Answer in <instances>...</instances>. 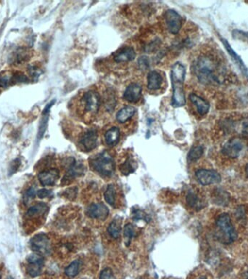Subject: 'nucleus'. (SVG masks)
I'll return each mask as SVG.
<instances>
[{
  "instance_id": "39",
  "label": "nucleus",
  "mask_w": 248,
  "mask_h": 279,
  "mask_svg": "<svg viewBox=\"0 0 248 279\" xmlns=\"http://www.w3.org/2000/svg\"><path fill=\"white\" fill-rule=\"evenodd\" d=\"M243 134L246 137H248V118L246 119L243 123Z\"/></svg>"
},
{
  "instance_id": "21",
  "label": "nucleus",
  "mask_w": 248,
  "mask_h": 279,
  "mask_svg": "<svg viewBox=\"0 0 248 279\" xmlns=\"http://www.w3.org/2000/svg\"><path fill=\"white\" fill-rule=\"evenodd\" d=\"M120 130L118 127H113L108 129L105 134V142L109 146H115L119 142Z\"/></svg>"
},
{
  "instance_id": "34",
  "label": "nucleus",
  "mask_w": 248,
  "mask_h": 279,
  "mask_svg": "<svg viewBox=\"0 0 248 279\" xmlns=\"http://www.w3.org/2000/svg\"><path fill=\"white\" fill-rule=\"evenodd\" d=\"M99 279H116L114 276L112 270L109 268H105L102 270L99 276Z\"/></svg>"
},
{
  "instance_id": "20",
  "label": "nucleus",
  "mask_w": 248,
  "mask_h": 279,
  "mask_svg": "<svg viewBox=\"0 0 248 279\" xmlns=\"http://www.w3.org/2000/svg\"><path fill=\"white\" fill-rule=\"evenodd\" d=\"M49 209L48 205L45 203H37L29 208L26 211V216L29 219L37 218L44 215Z\"/></svg>"
},
{
  "instance_id": "29",
  "label": "nucleus",
  "mask_w": 248,
  "mask_h": 279,
  "mask_svg": "<svg viewBox=\"0 0 248 279\" xmlns=\"http://www.w3.org/2000/svg\"><path fill=\"white\" fill-rule=\"evenodd\" d=\"M186 202L190 208L195 209H201L202 208V202L199 197L192 192H189L186 196Z\"/></svg>"
},
{
  "instance_id": "30",
  "label": "nucleus",
  "mask_w": 248,
  "mask_h": 279,
  "mask_svg": "<svg viewBox=\"0 0 248 279\" xmlns=\"http://www.w3.org/2000/svg\"><path fill=\"white\" fill-rule=\"evenodd\" d=\"M81 262L79 260H76V261L72 262L67 268L65 269V274L68 277H75L79 274V270H80Z\"/></svg>"
},
{
  "instance_id": "27",
  "label": "nucleus",
  "mask_w": 248,
  "mask_h": 279,
  "mask_svg": "<svg viewBox=\"0 0 248 279\" xmlns=\"http://www.w3.org/2000/svg\"><path fill=\"white\" fill-rule=\"evenodd\" d=\"M204 148L201 145L194 146L191 148L188 154L187 158L189 162H195L201 158L203 155Z\"/></svg>"
},
{
  "instance_id": "3",
  "label": "nucleus",
  "mask_w": 248,
  "mask_h": 279,
  "mask_svg": "<svg viewBox=\"0 0 248 279\" xmlns=\"http://www.w3.org/2000/svg\"><path fill=\"white\" fill-rule=\"evenodd\" d=\"M89 164L92 170L102 177H111L115 173V161L108 151H104L91 157Z\"/></svg>"
},
{
  "instance_id": "26",
  "label": "nucleus",
  "mask_w": 248,
  "mask_h": 279,
  "mask_svg": "<svg viewBox=\"0 0 248 279\" xmlns=\"http://www.w3.org/2000/svg\"><path fill=\"white\" fill-rule=\"evenodd\" d=\"M135 164H136V162H135L133 157H128L126 161L120 165V171L122 173L123 175H129L132 173H134L135 170H136Z\"/></svg>"
},
{
  "instance_id": "14",
  "label": "nucleus",
  "mask_w": 248,
  "mask_h": 279,
  "mask_svg": "<svg viewBox=\"0 0 248 279\" xmlns=\"http://www.w3.org/2000/svg\"><path fill=\"white\" fill-rule=\"evenodd\" d=\"M88 217L99 220H105L109 214V209L103 203L92 204L86 209Z\"/></svg>"
},
{
  "instance_id": "10",
  "label": "nucleus",
  "mask_w": 248,
  "mask_h": 279,
  "mask_svg": "<svg viewBox=\"0 0 248 279\" xmlns=\"http://www.w3.org/2000/svg\"><path fill=\"white\" fill-rule=\"evenodd\" d=\"M197 180L203 186L208 185L215 184L221 182V176L219 173L215 170H206V169H200L197 170L195 173Z\"/></svg>"
},
{
  "instance_id": "41",
  "label": "nucleus",
  "mask_w": 248,
  "mask_h": 279,
  "mask_svg": "<svg viewBox=\"0 0 248 279\" xmlns=\"http://www.w3.org/2000/svg\"><path fill=\"white\" fill-rule=\"evenodd\" d=\"M246 278L248 279V271H247V273H246Z\"/></svg>"
},
{
  "instance_id": "11",
  "label": "nucleus",
  "mask_w": 248,
  "mask_h": 279,
  "mask_svg": "<svg viewBox=\"0 0 248 279\" xmlns=\"http://www.w3.org/2000/svg\"><path fill=\"white\" fill-rule=\"evenodd\" d=\"M244 143L243 140L240 138H233L226 142L223 146L222 153L226 157L235 158L239 157L243 151Z\"/></svg>"
},
{
  "instance_id": "33",
  "label": "nucleus",
  "mask_w": 248,
  "mask_h": 279,
  "mask_svg": "<svg viewBox=\"0 0 248 279\" xmlns=\"http://www.w3.org/2000/svg\"><path fill=\"white\" fill-rule=\"evenodd\" d=\"M36 195H37V192H36V189L34 188L31 187L30 189H28L26 193H24V196H23V201H24L25 204L27 205L28 203H29L31 200L36 197Z\"/></svg>"
},
{
  "instance_id": "40",
  "label": "nucleus",
  "mask_w": 248,
  "mask_h": 279,
  "mask_svg": "<svg viewBox=\"0 0 248 279\" xmlns=\"http://www.w3.org/2000/svg\"><path fill=\"white\" fill-rule=\"evenodd\" d=\"M246 175H247V177H248V164H247V165H246Z\"/></svg>"
},
{
  "instance_id": "1",
  "label": "nucleus",
  "mask_w": 248,
  "mask_h": 279,
  "mask_svg": "<svg viewBox=\"0 0 248 279\" xmlns=\"http://www.w3.org/2000/svg\"><path fill=\"white\" fill-rule=\"evenodd\" d=\"M192 71L204 85H220L225 79L226 68L220 58L213 53H204L195 58Z\"/></svg>"
},
{
  "instance_id": "15",
  "label": "nucleus",
  "mask_w": 248,
  "mask_h": 279,
  "mask_svg": "<svg viewBox=\"0 0 248 279\" xmlns=\"http://www.w3.org/2000/svg\"><path fill=\"white\" fill-rule=\"evenodd\" d=\"M142 87L139 83L132 82L126 87L123 98L131 104L137 103L142 97Z\"/></svg>"
},
{
  "instance_id": "22",
  "label": "nucleus",
  "mask_w": 248,
  "mask_h": 279,
  "mask_svg": "<svg viewBox=\"0 0 248 279\" xmlns=\"http://www.w3.org/2000/svg\"><path fill=\"white\" fill-rule=\"evenodd\" d=\"M136 114V108L130 105H127L121 108L116 114V120L120 124H124L129 121Z\"/></svg>"
},
{
  "instance_id": "8",
  "label": "nucleus",
  "mask_w": 248,
  "mask_h": 279,
  "mask_svg": "<svg viewBox=\"0 0 248 279\" xmlns=\"http://www.w3.org/2000/svg\"><path fill=\"white\" fill-rule=\"evenodd\" d=\"M98 139V130L95 128L89 129L81 136L79 142V146L83 151L89 152L96 148Z\"/></svg>"
},
{
  "instance_id": "23",
  "label": "nucleus",
  "mask_w": 248,
  "mask_h": 279,
  "mask_svg": "<svg viewBox=\"0 0 248 279\" xmlns=\"http://www.w3.org/2000/svg\"><path fill=\"white\" fill-rule=\"evenodd\" d=\"M121 218L118 216L116 217L110 223L108 227V233L113 239L119 238L121 233Z\"/></svg>"
},
{
  "instance_id": "6",
  "label": "nucleus",
  "mask_w": 248,
  "mask_h": 279,
  "mask_svg": "<svg viewBox=\"0 0 248 279\" xmlns=\"http://www.w3.org/2000/svg\"><path fill=\"white\" fill-rule=\"evenodd\" d=\"M31 249L39 255H48L51 251L50 242L45 233H39L30 241Z\"/></svg>"
},
{
  "instance_id": "43",
  "label": "nucleus",
  "mask_w": 248,
  "mask_h": 279,
  "mask_svg": "<svg viewBox=\"0 0 248 279\" xmlns=\"http://www.w3.org/2000/svg\"><path fill=\"white\" fill-rule=\"evenodd\" d=\"M7 279H13V278H12L11 277H9L8 278H7Z\"/></svg>"
},
{
  "instance_id": "37",
  "label": "nucleus",
  "mask_w": 248,
  "mask_h": 279,
  "mask_svg": "<svg viewBox=\"0 0 248 279\" xmlns=\"http://www.w3.org/2000/svg\"><path fill=\"white\" fill-rule=\"evenodd\" d=\"M51 194H52V192L46 189H40V190L37 192L38 197L40 198V199H45V198L49 197Z\"/></svg>"
},
{
  "instance_id": "7",
  "label": "nucleus",
  "mask_w": 248,
  "mask_h": 279,
  "mask_svg": "<svg viewBox=\"0 0 248 279\" xmlns=\"http://www.w3.org/2000/svg\"><path fill=\"white\" fill-rule=\"evenodd\" d=\"M165 26L170 33L177 35L182 26V18L175 10H168L164 13Z\"/></svg>"
},
{
  "instance_id": "9",
  "label": "nucleus",
  "mask_w": 248,
  "mask_h": 279,
  "mask_svg": "<svg viewBox=\"0 0 248 279\" xmlns=\"http://www.w3.org/2000/svg\"><path fill=\"white\" fill-rule=\"evenodd\" d=\"M26 261L29 264L27 268L28 274L32 277H36L40 275L45 265L43 256L35 252L29 255L26 258Z\"/></svg>"
},
{
  "instance_id": "42",
  "label": "nucleus",
  "mask_w": 248,
  "mask_h": 279,
  "mask_svg": "<svg viewBox=\"0 0 248 279\" xmlns=\"http://www.w3.org/2000/svg\"><path fill=\"white\" fill-rule=\"evenodd\" d=\"M198 279H207L206 278H205V277H200V278Z\"/></svg>"
},
{
  "instance_id": "32",
  "label": "nucleus",
  "mask_w": 248,
  "mask_h": 279,
  "mask_svg": "<svg viewBox=\"0 0 248 279\" xmlns=\"http://www.w3.org/2000/svg\"><path fill=\"white\" fill-rule=\"evenodd\" d=\"M132 214L133 220H142L147 222V223H149L151 220V218L149 217V215L141 209H132Z\"/></svg>"
},
{
  "instance_id": "13",
  "label": "nucleus",
  "mask_w": 248,
  "mask_h": 279,
  "mask_svg": "<svg viewBox=\"0 0 248 279\" xmlns=\"http://www.w3.org/2000/svg\"><path fill=\"white\" fill-rule=\"evenodd\" d=\"M136 56L135 50L130 46L122 47L112 54L113 59L118 64L130 62V61H133L136 58Z\"/></svg>"
},
{
  "instance_id": "31",
  "label": "nucleus",
  "mask_w": 248,
  "mask_h": 279,
  "mask_svg": "<svg viewBox=\"0 0 248 279\" xmlns=\"http://www.w3.org/2000/svg\"><path fill=\"white\" fill-rule=\"evenodd\" d=\"M124 243L126 246H129L131 244L132 238L135 236L134 226L132 223L125 225L124 229Z\"/></svg>"
},
{
  "instance_id": "17",
  "label": "nucleus",
  "mask_w": 248,
  "mask_h": 279,
  "mask_svg": "<svg viewBox=\"0 0 248 279\" xmlns=\"http://www.w3.org/2000/svg\"><path fill=\"white\" fill-rule=\"evenodd\" d=\"M60 177L58 169L52 168L41 172L38 175L39 182L43 186H52L56 183Z\"/></svg>"
},
{
  "instance_id": "16",
  "label": "nucleus",
  "mask_w": 248,
  "mask_h": 279,
  "mask_svg": "<svg viewBox=\"0 0 248 279\" xmlns=\"http://www.w3.org/2000/svg\"><path fill=\"white\" fill-rule=\"evenodd\" d=\"M147 88L151 92H156L164 86V77L158 70H151L148 73Z\"/></svg>"
},
{
  "instance_id": "28",
  "label": "nucleus",
  "mask_w": 248,
  "mask_h": 279,
  "mask_svg": "<svg viewBox=\"0 0 248 279\" xmlns=\"http://www.w3.org/2000/svg\"><path fill=\"white\" fill-rule=\"evenodd\" d=\"M104 197L107 203L109 204L111 206L115 207L116 201V191L114 185L111 184L108 186L104 194Z\"/></svg>"
},
{
  "instance_id": "5",
  "label": "nucleus",
  "mask_w": 248,
  "mask_h": 279,
  "mask_svg": "<svg viewBox=\"0 0 248 279\" xmlns=\"http://www.w3.org/2000/svg\"><path fill=\"white\" fill-rule=\"evenodd\" d=\"M81 108L86 117H93L98 114L101 105V98L99 93L95 90L84 92L81 98Z\"/></svg>"
},
{
  "instance_id": "24",
  "label": "nucleus",
  "mask_w": 248,
  "mask_h": 279,
  "mask_svg": "<svg viewBox=\"0 0 248 279\" xmlns=\"http://www.w3.org/2000/svg\"><path fill=\"white\" fill-rule=\"evenodd\" d=\"M55 101H52L49 104L47 105L44 110L43 114H42V118L40 121V125H39V133H38V139H41L43 137L45 134V130H46L47 124L48 121V115H49L50 110L51 107L53 105Z\"/></svg>"
},
{
  "instance_id": "19",
  "label": "nucleus",
  "mask_w": 248,
  "mask_h": 279,
  "mask_svg": "<svg viewBox=\"0 0 248 279\" xmlns=\"http://www.w3.org/2000/svg\"><path fill=\"white\" fill-rule=\"evenodd\" d=\"M221 41H222V43L224 44V47H225L226 49H227V52L230 54V56L231 57L234 62L238 66L239 69L242 70L243 74H246V76H248V69L246 68V65H245L243 61H242L240 57L235 52H234V50H233L232 48H231V47L230 46V45L229 44V42H227V40L222 39H221Z\"/></svg>"
},
{
  "instance_id": "12",
  "label": "nucleus",
  "mask_w": 248,
  "mask_h": 279,
  "mask_svg": "<svg viewBox=\"0 0 248 279\" xmlns=\"http://www.w3.org/2000/svg\"><path fill=\"white\" fill-rule=\"evenodd\" d=\"M85 167L82 164H76V160L67 167V172L63 177L62 184L67 185L71 183L76 177H81L84 174Z\"/></svg>"
},
{
  "instance_id": "35",
  "label": "nucleus",
  "mask_w": 248,
  "mask_h": 279,
  "mask_svg": "<svg viewBox=\"0 0 248 279\" xmlns=\"http://www.w3.org/2000/svg\"><path fill=\"white\" fill-rule=\"evenodd\" d=\"M77 188H72V189H67V191H66V196L67 198V199H74L76 197V193H77Z\"/></svg>"
},
{
  "instance_id": "36",
  "label": "nucleus",
  "mask_w": 248,
  "mask_h": 279,
  "mask_svg": "<svg viewBox=\"0 0 248 279\" xmlns=\"http://www.w3.org/2000/svg\"><path fill=\"white\" fill-rule=\"evenodd\" d=\"M234 37L237 39H240L242 40L248 41V34L246 32H242V31L235 30L233 32Z\"/></svg>"
},
{
  "instance_id": "38",
  "label": "nucleus",
  "mask_w": 248,
  "mask_h": 279,
  "mask_svg": "<svg viewBox=\"0 0 248 279\" xmlns=\"http://www.w3.org/2000/svg\"><path fill=\"white\" fill-rule=\"evenodd\" d=\"M20 161L19 159H16L11 163V167L10 168V174H13L16 171L20 166Z\"/></svg>"
},
{
  "instance_id": "4",
  "label": "nucleus",
  "mask_w": 248,
  "mask_h": 279,
  "mask_svg": "<svg viewBox=\"0 0 248 279\" xmlns=\"http://www.w3.org/2000/svg\"><path fill=\"white\" fill-rule=\"evenodd\" d=\"M217 232L220 241L226 244H230L237 240V233L231 223L228 214H222L216 220Z\"/></svg>"
},
{
  "instance_id": "18",
  "label": "nucleus",
  "mask_w": 248,
  "mask_h": 279,
  "mask_svg": "<svg viewBox=\"0 0 248 279\" xmlns=\"http://www.w3.org/2000/svg\"><path fill=\"white\" fill-rule=\"evenodd\" d=\"M189 98L199 115L204 116L208 114L210 109V105L208 101L195 93L190 94Z\"/></svg>"
},
{
  "instance_id": "25",
  "label": "nucleus",
  "mask_w": 248,
  "mask_h": 279,
  "mask_svg": "<svg viewBox=\"0 0 248 279\" xmlns=\"http://www.w3.org/2000/svg\"><path fill=\"white\" fill-rule=\"evenodd\" d=\"M30 52L26 48H19L16 52H13V56L10 58L12 64H21L24 61H27L29 58Z\"/></svg>"
},
{
  "instance_id": "2",
  "label": "nucleus",
  "mask_w": 248,
  "mask_h": 279,
  "mask_svg": "<svg viewBox=\"0 0 248 279\" xmlns=\"http://www.w3.org/2000/svg\"><path fill=\"white\" fill-rule=\"evenodd\" d=\"M186 69L181 63L177 62L171 67V79L172 84V105L176 108L184 106L186 104L184 90Z\"/></svg>"
},
{
  "instance_id": "44",
  "label": "nucleus",
  "mask_w": 248,
  "mask_h": 279,
  "mask_svg": "<svg viewBox=\"0 0 248 279\" xmlns=\"http://www.w3.org/2000/svg\"><path fill=\"white\" fill-rule=\"evenodd\" d=\"M1 273H0V279H1Z\"/></svg>"
}]
</instances>
